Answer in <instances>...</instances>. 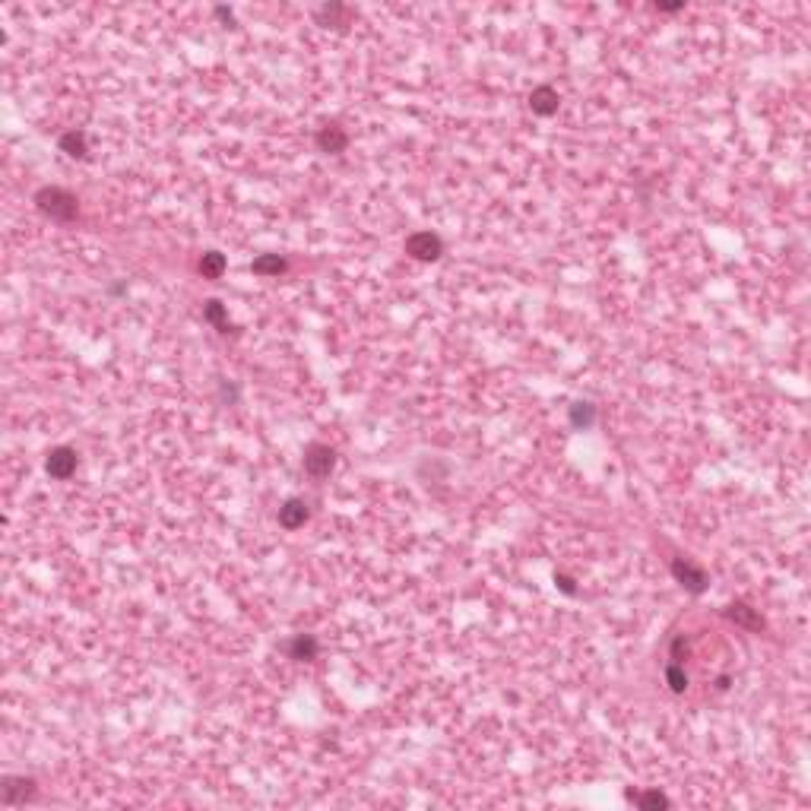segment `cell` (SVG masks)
<instances>
[{"label": "cell", "mask_w": 811, "mask_h": 811, "mask_svg": "<svg viewBox=\"0 0 811 811\" xmlns=\"http://www.w3.org/2000/svg\"><path fill=\"white\" fill-rule=\"evenodd\" d=\"M35 203H38L41 213L51 216L54 222H73L76 213H80L76 197L63 187H41L38 194H35Z\"/></svg>", "instance_id": "obj_1"}, {"label": "cell", "mask_w": 811, "mask_h": 811, "mask_svg": "<svg viewBox=\"0 0 811 811\" xmlns=\"http://www.w3.org/2000/svg\"><path fill=\"white\" fill-rule=\"evenodd\" d=\"M333 466H336L333 447H327V444H311V447L305 450V472L311 478H327L330 472H333Z\"/></svg>", "instance_id": "obj_2"}, {"label": "cell", "mask_w": 811, "mask_h": 811, "mask_svg": "<svg viewBox=\"0 0 811 811\" xmlns=\"http://www.w3.org/2000/svg\"><path fill=\"white\" fill-rule=\"evenodd\" d=\"M406 253L415 260H437L444 253V241L431 231H415L406 238Z\"/></svg>", "instance_id": "obj_3"}, {"label": "cell", "mask_w": 811, "mask_h": 811, "mask_svg": "<svg viewBox=\"0 0 811 811\" xmlns=\"http://www.w3.org/2000/svg\"><path fill=\"white\" fill-rule=\"evenodd\" d=\"M48 476L58 478V482H67L70 476L76 472V466H80V456H76V450L70 447H54L51 454H48Z\"/></svg>", "instance_id": "obj_4"}, {"label": "cell", "mask_w": 811, "mask_h": 811, "mask_svg": "<svg viewBox=\"0 0 811 811\" xmlns=\"http://www.w3.org/2000/svg\"><path fill=\"white\" fill-rule=\"evenodd\" d=\"M672 574H675V580H679L681 587L691 590V593H703V590H707V574H703L701 567H694L691 561H685V558L672 561Z\"/></svg>", "instance_id": "obj_5"}, {"label": "cell", "mask_w": 811, "mask_h": 811, "mask_svg": "<svg viewBox=\"0 0 811 811\" xmlns=\"http://www.w3.org/2000/svg\"><path fill=\"white\" fill-rule=\"evenodd\" d=\"M308 523V504L298 498H288L286 504L279 507V526H286V530H298V526Z\"/></svg>", "instance_id": "obj_6"}, {"label": "cell", "mask_w": 811, "mask_h": 811, "mask_svg": "<svg viewBox=\"0 0 811 811\" xmlns=\"http://www.w3.org/2000/svg\"><path fill=\"white\" fill-rule=\"evenodd\" d=\"M558 93H555L552 86H535L533 93H530V108L535 111V115H542V117H548V115H555L558 111Z\"/></svg>", "instance_id": "obj_7"}, {"label": "cell", "mask_w": 811, "mask_h": 811, "mask_svg": "<svg viewBox=\"0 0 811 811\" xmlns=\"http://www.w3.org/2000/svg\"><path fill=\"white\" fill-rule=\"evenodd\" d=\"M35 792V780H26V777H6L4 786H0V795H4V802H23L29 799V795Z\"/></svg>", "instance_id": "obj_8"}, {"label": "cell", "mask_w": 811, "mask_h": 811, "mask_svg": "<svg viewBox=\"0 0 811 811\" xmlns=\"http://www.w3.org/2000/svg\"><path fill=\"white\" fill-rule=\"evenodd\" d=\"M317 146H320L323 152H342L345 146H349V137H345L342 127L327 124V127H320V133H317Z\"/></svg>", "instance_id": "obj_9"}, {"label": "cell", "mask_w": 811, "mask_h": 811, "mask_svg": "<svg viewBox=\"0 0 811 811\" xmlns=\"http://www.w3.org/2000/svg\"><path fill=\"white\" fill-rule=\"evenodd\" d=\"M251 270L257 273V276H279V273L288 270V263L279 257V253H263V257H257L251 263Z\"/></svg>", "instance_id": "obj_10"}, {"label": "cell", "mask_w": 811, "mask_h": 811, "mask_svg": "<svg viewBox=\"0 0 811 811\" xmlns=\"http://www.w3.org/2000/svg\"><path fill=\"white\" fill-rule=\"evenodd\" d=\"M61 150L67 152L70 159H86V152H89V146H86V133H83V130H70V133H63V137H61Z\"/></svg>", "instance_id": "obj_11"}, {"label": "cell", "mask_w": 811, "mask_h": 811, "mask_svg": "<svg viewBox=\"0 0 811 811\" xmlns=\"http://www.w3.org/2000/svg\"><path fill=\"white\" fill-rule=\"evenodd\" d=\"M200 273H203V279H219L225 273V257L219 251H206L200 257Z\"/></svg>", "instance_id": "obj_12"}, {"label": "cell", "mask_w": 811, "mask_h": 811, "mask_svg": "<svg viewBox=\"0 0 811 811\" xmlns=\"http://www.w3.org/2000/svg\"><path fill=\"white\" fill-rule=\"evenodd\" d=\"M288 653H292V659H314V656H317V640L311 637V634H298V637L288 644Z\"/></svg>", "instance_id": "obj_13"}, {"label": "cell", "mask_w": 811, "mask_h": 811, "mask_svg": "<svg viewBox=\"0 0 811 811\" xmlns=\"http://www.w3.org/2000/svg\"><path fill=\"white\" fill-rule=\"evenodd\" d=\"M729 618H732V622H738V624H745V627H751V631H760V627H764V622H760V618L754 615L745 602L729 605Z\"/></svg>", "instance_id": "obj_14"}, {"label": "cell", "mask_w": 811, "mask_h": 811, "mask_svg": "<svg viewBox=\"0 0 811 811\" xmlns=\"http://www.w3.org/2000/svg\"><path fill=\"white\" fill-rule=\"evenodd\" d=\"M203 317L213 323L219 333H229V330H231L229 327V314H225V308L219 305V301H206V305H203Z\"/></svg>", "instance_id": "obj_15"}, {"label": "cell", "mask_w": 811, "mask_h": 811, "mask_svg": "<svg viewBox=\"0 0 811 811\" xmlns=\"http://www.w3.org/2000/svg\"><path fill=\"white\" fill-rule=\"evenodd\" d=\"M596 419V406L593 403H574L570 406V422H574L577 428H590Z\"/></svg>", "instance_id": "obj_16"}, {"label": "cell", "mask_w": 811, "mask_h": 811, "mask_svg": "<svg viewBox=\"0 0 811 811\" xmlns=\"http://www.w3.org/2000/svg\"><path fill=\"white\" fill-rule=\"evenodd\" d=\"M666 681H669V688H672L675 694H681V691L688 688V672L679 666V662H672V666L666 669Z\"/></svg>", "instance_id": "obj_17"}, {"label": "cell", "mask_w": 811, "mask_h": 811, "mask_svg": "<svg viewBox=\"0 0 811 811\" xmlns=\"http://www.w3.org/2000/svg\"><path fill=\"white\" fill-rule=\"evenodd\" d=\"M634 802H637L640 808H666L669 799L662 792H640V795H631Z\"/></svg>", "instance_id": "obj_18"}, {"label": "cell", "mask_w": 811, "mask_h": 811, "mask_svg": "<svg viewBox=\"0 0 811 811\" xmlns=\"http://www.w3.org/2000/svg\"><path fill=\"white\" fill-rule=\"evenodd\" d=\"M555 583H561V590H564V593H574V583H570V580H567V577H564V574H558V577H555Z\"/></svg>", "instance_id": "obj_19"}, {"label": "cell", "mask_w": 811, "mask_h": 811, "mask_svg": "<svg viewBox=\"0 0 811 811\" xmlns=\"http://www.w3.org/2000/svg\"><path fill=\"white\" fill-rule=\"evenodd\" d=\"M681 6H685V4H662L659 10H666V13H675V10H681Z\"/></svg>", "instance_id": "obj_20"}]
</instances>
